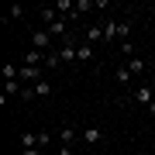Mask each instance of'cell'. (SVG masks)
Returning <instances> with one entry per match:
<instances>
[{
  "label": "cell",
  "mask_w": 155,
  "mask_h": 155,
  "mask_svg": "<svg viewBox=\"0 0 155 155\" xmlns=\"http://www.w3.org/2000/svg\"><path fill=\"white\" fill-rule=\"evenodd\" d=\"M17 79L28 83V86H35V83L41 79V66H21V76H17Z\"/></svg>",
  "instance_id": "1"
},
{
  "label": "cell",
  "mask_w": 155,
  "mask_h": 155,
  "mask_svg": "<svg viewBox=\"0 0 155 155\" xmlns=\"http://www.w3.org/2000/svg\"><path fill=\"white\" fill-rule=\"evenodd\" d=\"M131 97H134V104H141V107H152V104H155V93H152V86H138Z\"/></svg>",
  "instance_id": "2"
},
{
  "label": "cell",
  "mask_w": 155,
  "mask_h": 155,
  "mask_svg": "<svg viewBox=\"0 0 155 155\" xmlns=\"http://www.w3.org/2000/svg\"><path fill=\"white\" fill-rule=\"evenodd\" d=\"M31 41H35V48L52 52V35H48V31H35V35H31Z\"/></svg>",
  "instance_id": "3"
},
{
  "label": "cell",
  "mask_w": 155,
  "mask_h": 155,
  "mask_svg": "<svg viewBox=\"0 0 155 155\" xmlns=\"http://www.w3.org/2000/svg\"><path fill=\"white\" fill-rule=\"evenodd\" d=\"M45 55H48V52H41V48H31L28 55H24V66H45Z\"/></svg>",
  "instance_id": "4"
},
{
  "label": "cell",
  "mask_w": 155,
  "mask_h": 155,
  "mask_svg": "<svg viewBox=\"0 0 155 155\" xmlns=\"http://www.w3.org/2000/svg\"><path fill=\"white\" fill-rule=\"evenodd\" d=\"M83 138H86V145H100V141H104V131H100V127H93V124H90L86 131H83Z\"/></svg>",
  "instance_id": "5"
},
{
  "label": "cell",
  "mask_w": 155,
  "mask_h": 155,
  "mask_svg": "<svg viewBox=\"0 0 155 155\" xmlns=\"http://www.w3.org/2000/svg\"><path fill=\"white\" fill-rule=\"evenodd\" d=\"M45 31H48L52 38H55V35H62V41H66V17H59V21H52V24H48Z\"/></svg>",
  "instance_id": "6"
},
{
  "label": "cell",
  "mask_w": 155,
  "mask_h": 155,
  "mask_svg": "<svg viewBox=\"0 0 155 155\" xmlns=\"http://www.w3.org/2000/svg\"><path fill=\"white\" fill-rule=\"evenodd\" d=\"M100 28H104V41H114V38H117V21H114V17H110V21H104Z\"/></svg>",
  "instance_id": "7"
},
{
  "label": "cell",
  "mask_w": 155,
  "mask_h": 155,
  "mask_svg": "<svg viewBox=\"0 0 155 155\" xmlns=\"http://www.w3.org/2000/svg\"><path fill=\"white\" fill-rule=\"evenodd\" d=\"M31 90H35V97H52V83H48V79H38Z\"/></svg>",
  "instance_id": "8"
},
{
  "label": "cell",
  "mask_w": 155,
  "mask_h": 155,
  "mask_svg": "<svg viewBox=\"0 0 155 155\" xmlns=\"http://www.w3.org/2000/svg\"><path fill=\"white\" fill-rule=\"evenodd\" d=\"M127 72H131V76H138V72H145V59H127Z\"/></svg>",
  "instance_id": "9"
},
{
  "label": "cell",
  "mask_w": 155,
  "mask_h": 155,
  "mask_svg": "<svg viewBox=\"0 0 155 155\" xmlns=\"http://www.w3.org/2000/svg\"><path fill=\"white\" fill-rule=\"evenodd\" d=\"M127 35H131V17L117 21V38H124V41H127Z\"/></svg>",
  "instance_id": "10"
},
{
  "label": "cell",
  "mask_w": 155,
  "mask_h": 155,
  "mask_svg": "<svg viewBox=\"0 0 155 155\" xmlns=\"http://www.w3.org/2000/svg\"><path fill=\"white\" fill-rule=\"evenodd\" d=\"M38 14H41V21H45V24H52V21H59V11H55V7H41Z\"/></svg>",
  "instance_id": "11"
},
{
  "label": "cell",
  "mask_w": 155,
  "mask_h": 155,
  "mask_svg": "<svg viewBox=\"0 0 155 155\" xmlns=\"http://www.w3.org/2000/svg\"><path fill=\"white\" fill-rule=\"evenodd\" d=\"M59 138H62V145L69 148V145H72V138H76V127H72V124H66V127H62V134H59Z\"/></svg>",
  "instance_id": "12"
},
{
  "label": "cell",
  "mask_w": 155,
  "mask_h": 155,
  "mask_svg": "<svg viewBox=\"0 0 155 155\" xmlns=\"http://www.w3.org/2000/svg\"><path fill=\"white\" fill-rule=\"evenodd\" d=\"M21 145H24V148H35V145H38V134H31V131H21Z\"/></svg>",
  "instance_id": "13"
},
{
  "label": "cell",
  "mask_w": 155,
  "mask_h": 155,
  "mask_svg": "<svg viewBox=\"0 0 155 155\" xmlns=\"http://www.w3.org/2000/svg\"><path fill=\"white\" fill-rule=\"evenodd\" d=\"M86 59H93V48H90V45H79V52H76V62H86Z\"/></svg>",
  "instance_id": "14"
},
{
  "label": "cell",
  "mask_w": 155,
  "mask_h": 155,
  "mask_svg": "<svg viewBox=\"0 0 155 155\" xmlns=\"http://www.w3.org/2000/svg\"><path fill=\"white\" fill-rule=\"evenodd\" d=\"M86 38H90V41H104V28H90Z\"/></svg>",
  "instance_id": "15"
},
{
  "label": "cell",
  "mask_w": 155,
  "mask_h": 155,
  "mask_svg": "<svg viewBox=\"0 0 155 155\" xmlns=\"http://www.w3.org/2000/svg\"><path fill=\"white\" fill-rule=\"evenodd\" d=\"M127 79H131V72H127V66H121L117 69V83H127Z\"/></svg>",
  "instance_id": "16"
},
{
  "label": "cell",
  "mask_w": 155,
  "mask_h": 155,
  "mask_svg": "<svg viewBox=\"0 0 155 155\" xmlns=\"http://www.w3.org/2000/svg\"><path fill=\"white\" fill-rule=\"evenodd\" d=\"M121 48H124L127 59H134V41H121Z\"/></svg>",
  "instance_id": "17"
},
{
  "label": "cell",
  "mask_w": 155,
  "mask_h": 155,
  "mask_svg": "<svg viewBox=\"0 0 155 155\" xmlns=\"http://www.w3.org/2000/svg\"><path fill=\"white\" fill-rule=\"evenodd\" d=\"M79 11H93V4H90V0H76V14Z\"/></svg>",
  "instance_id": "18"
},
{
  "label": "cell",
  "mask_w": 155,
  "mask_h": 155,
  "mask_svg": "<svg viewBox=\"0 0 155 155\" xmlns=\"http://www.w3.org/2000/svg\"><path fill=\"white\" fill-rule=\"evenodd\" d=\"M21 14H24V7H21V4H14L11 11H7V17H21Z\"/></svg>",
  "instance_id": "19"
},
{
  "label": "cell",
  "mask_w": 155,
  "mask_h": 155,
  "mask_svg": "<svg viewBox=\"0 0 155 155\" xmlns=\"http://www.w3.org/2000/svg\"><path fill=\"white\" fill-rule=\"evenodd\" d=\"M24 155H38V148H24Z\"/></svg>",
  "instance_id": "20"
}]
</instances>
